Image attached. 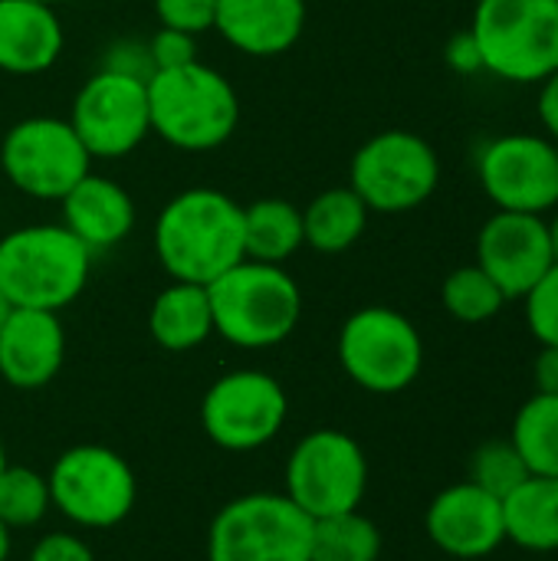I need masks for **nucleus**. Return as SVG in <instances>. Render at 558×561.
Segmentation results:
<instances>
[{"mask_svg": "<svg viewBox=\"0 0 558 561\" xmlns=\"http://www.w3.org/2000/svg\"><path fill=\"white\" fill-rule=\"evenodd\" d=\"M155 253L178 283L210 286L243 260V207L214 187H187L155 224Z\"/></svg>", "mask_w": 558, "mask_h": 561, "instance_id": "1", "label": "nucleus"}, {"mask_svg": "<svg viewBox=\"0 0 558 561\" xmlns=\"http://www.w3.org/2000/svg\"><path fill=\"white\" fill-rule=\"evenodd\" d=\"M92 250L62 224H30L0 237V293L10 309L59 312L89 283Z\"/></svg>", "mask_w": 558, "mask_h": 561, "instance_id": "2", "label": "nucleus"}, {"mask_svg": "<svg viewBox=\"0 0 558 561\" xmlns=\"http://www.w3.org/2000/svg\"><path fill=\"white\" fill-rule=\"evenodd\" d=\"M151 131L181 151H214L240 125V99L224 72L201 59L145 79Z\"/></svg>", "mask_w": 558, "mask_h": 561, "instance_id": "3", "label": "nucleus"}, {"mask_svg": "<svg viewBox=\"0 0 558 561\" xmlns=\"http://www.w3.org/2000/svg\"><path fill=\"white\" fill-rule=\"evenodd\" d=\"M214 332L237 348H273L286 342L303 316L299 283L273 263L240 260L207 286Z\"/></svg>", "mask_w": 558, "mask_h": 561, "instance_id": "4", "label": "nucleus"}, {"mask_svg": "<svg viewBox=\"0 0 558 561\" xmlns=\"http://www.w3.org/2000/svg\"><path fill=\"white\" fill-rule=\"evenodd\" d=\"M470 33L483 69L506 82H543L558 69V0H477Z\"/></svg>", "mask_w": 558, "mask_h": 561, "instance_id": "5", "label": "nucleus"}, {"mask_svg": "<svg viewBox=\"0 0 558 561\" xmlns=\"http://www.w3.org/2000/svg\"><path fill=\"white\" fill-rule=\"evenodd\" d=\"M207 561H312V519L286 493H247L210 523Z\"/></svg>", "mask_w": 558, "mask_h": 561, "instance_id": "6", "label": "nucleus"}, {"mask_svg": "<svg viewBox=\"0 0 558 561\" xmlns=\"http://www.w3.org/2000/svg\"><path fill=\"white\" fill-rule=\"evenodd\" d=\"M441 184V161L431 141L408 128L372 135L352 158L349 187L372 214H408Z\"/></svg>", "mask_w": 558, "mask_h": 561, "instance_id": "7", "label": "nucleus"}, {"mask_svg": "<svg viewBox=\"0 0 558 561\" xmlns=\"http://www.w3.org/2000/svg\"><path fill=\"white\" fill-rule=\"evenodd\" d=\"M339 362L345 375L372 394L411 388L424 368V342L408 316L388 306H365L342 322Z\"/></svg>", "mask_w": 558, "mask_h": 561, "instance_id": "8", "label": "nucleus"}, {"mask_svg": "<svg viewBox=\"0 0 558 561\" xmlns=\"http://www.w3.org/2000/svg\"><path fill=\"white\" fill-rule=\"evenodd\" d=\"M46 480L53 506L82 529L125 523L138 500V480L128 460L99 444H79L59 454Z\"/></svg>", "mask_w": 558, "mask_h": 561, "instance_id": "9", "label": "nucleus"}, {"mask_svg": "<svg viewBox=\"0 0 558 561\" xmlns=\"http://www.w3.org/2000/svg\"><path fill=\"white\" fill-rule=\"evenodd\" d=\"M368 490V460L362 444L345 431L306 434L286 460V496L309 516L326 519L362 506Z\"/></svg>", "mask_w": 558, "mask_h": 561, "instance_id": "10", "label": "nucleus"}, {"mask_svg": "<svg viewBox=\"0 0 558 561\" xmlns=\"http://www.w3.org/2000/svg\"><path fill=\"white\" fill-rule=\"evenodd\" d=\"M0 168L20 194L62 201L92 171V154L72 131L69 118L33 115L3 135Z\"/></svg>", "mask_w": 558, "mask_h": 561, "instance_id": "11", "label": "nucleus"}, {"mask_svg": "<svg viewBox=\"0 0 558 561\" xmlns=\"http://www.w3.org/2000/svg\"><path fill=\"white\" fill-rule=\"evenodd\" d=\"M69 125L92 158H125L151 135L145 76L99 69L72 99Z\"/></svg>", "mask_w": 558, "mask_h": 561, "instance_id": "12", "label": "nucleus"}, {"mask_svg": "<svg viewBox=\"0 0 558 561\" xmlns=\"http://www.w3.org/2000/svg\"><path fill=\"white\" fill-rule=\"evenodd\" d=\"M289 398L283 385L257 368H240L217 378L201 401L204 434L234 454L266 447L286 424Z\"/></svg>", "mask_w": 558, "mask_h": 561, "instance_id": "13", "label": "nucleus"}, {"mask_svg": "<svg viewBox=\"0 0 558 561\" xmlns=\"http://www.w3.org/2000/svg\"><path fill=\"white\" fill-rule=\"evenodd\" d=\"M477 174L500 210L546 214L558 207V151L549 138L500 135L480 148Z\"/></svg>", "mask_w": 558, "mask_h": 561, "instance_id": "14", "label": "nucleus"}, {"mask_svg": "<svg viewBox=\"0 0 558 561\" xmlns=\"http://www.w3.org/2000/svg\"><path fill=\"white\" fill-rule=\"evenodd\" d=\"M477 266L506 299H523L556 266L546 217L497 210L477 233Z\"/></svg>", "mask_w": 558, "mask_h": 561, "instance_id": "15", "label": "nucleus"}, {"mask_svg": "<svg viewBox=\"0 0 558 561\" xmlns=\"http://www.w3.org/2000/svg\"><path fill=\"white\" fill-rule=\"evenodd\" d=\"M428 539L451 559H487L506 542L503 500L470 480L441 490L424 513Z\"/></svg>", "mask_w": 558, "mask_h": 561, "instance_id": "16", "label": "nucleus"}, {"mask_svg": "<svg viewBox=\"0 0 558 561\" xmlns=\"http://www.w3.org/2000/svg\"><path fill=\"white\" fill-rule=\"evenodd\" d=\"M66 358L59 312L10 309L0 325V378L16 391L46 388Z\"/></svg>", "mask_w": 558, "mask_h": 561, "instance_id": "17", "label": "nucleus"}, {"mask_svg": "<svg viewBox=\"0 0 558 561\" xmlns=\"http://www.w3.org/2000/svg\"><path fill=\"white\" fill-rule=\"evenodd\" d=\"M214 30L247 56H280L306 30V0H217Z\"/></svg>", "mask_w": 558, "mask_h": 561, "instance_id": "18", "label": "nucleus"}, {"mask_svg": "<svg viewBox=\"0 0 558 561\" xmlns=\"http://www.w3.org/2000/svg\"><path fill=\"white\" fill-rule=\"evenodd\" d=\"M62 227L79 237L89 250L118 247L135 227V201L132 194L105 178L89 171L62 201Z\"/></svg>", "mask_w": 558, "mask_h": 561, "instance_id": "19", "label": "nucleus"}, {"mask_svg": "<svg viewBox=\"0 0 558 561\" xmlns=\"http://www.w3.org/2000/svg\"><path fill=\"white\" fill-rule=\"evenodd\" d=\"M56 7L39 0H0V69L10 76L46 72L62 53Z\"/></svg>", "mask_w": 558, "mask_h": 561, "instance_id": "20", "label": "nucleus"}, {"mask_svg": "<svg viewBox=\"0 0 558 561\" xmlns=\"http://www.w3.org/2000/svg\"><path fill=\"white\" fill-rule=\"evenodd\" d=\"M148 332L168 352H191L214 335V312L207 286L171 283L148 309Z\"/></svg>", "mask_w": 558, "mask_h": 561, "instance_id": "21", "label": "nucleus"}, {"mask_svg": "<svg viewBox=\"0 0 558 561\" xmlns=\"http://www.w3.org/2000/svg\"><path fill=\"white\" fill-rule=\"evenodd\" d=\"M506 542L526 552H558V477H529L503 500Z\"/></svg>", "mask_w": 558, "mask_h": 561, "instance_id": "22", "label": "nucleus"}, {"mask_svg": "<svg viewBox=\"0 0 558 561\" xmlns=\"http://www.w3.org/2000/svg\"><path fill=\"white\" fill-rule=\"evenodd\" d=\"M306 247L303 210L283 197H263L243 207V260L283 266Z\"/></svg>", "mask_w": 558, "mask_h": 561, "instance_id": "23", "label": "nucleus"}, {"mask_svg": "<svg viewBox=\"0 0 558 561\" xmlns=\"http://www.w3.org/2000/svg\"><path fill=\"white\" fill-rule=\"evenodd\" d=\"M368 207L352 187H329L303 207V237L316 253H345L368 227Z\"/></svg>", "mask_w": 558, "mask_h": 561, "instance_id": "24", "label": "nucleus"}, {"mask_svg": "<svg viewBox=\"0 0 558 561\" xmlns=\"http://www.w3.org/2000/svg\"><path fill=\"white\" fill-rule=\"evenodd\" d=\"M510 440L523 454L529 473L558 477V398L533 394L520 408Z\"/></svg>", "mask_w": 558, "mask_h": 561, "instance_id": "25", "label": "nucleus"}, {"mask_svg": "<svg viewBox=\"0 0 558 561\" xmlns=\"http://www.w3.org/2000/svg\"><path fill=\"white\" fill-rule=\"evenodd\" d=\"M378 559H382V533L358 510L335 513L326 519H312V561Z\"/></svg>", "mask_w": 558, "mask_h": 561, "instance_id": "26", "label": "nucleus"}, {"mask_svg": "<svg viewBox=\"0 0 558 561\" xmlns=\"http://www.w3.org/2000/svg\"><path fill=\"white\" fill-rule=\"evenodd\" d=\"M441 302L444 309L457 319V322H467V325H480V322H490L500 316V309L510 302L503 296V289L477 266H460L454 270L444 286H441Z\"/></svg>", "mask_w": 558, "mask_h": 561, "instance_id": "27", "label": "nucleus"}, {"mask_svg": "<svg viewBox=\"0 0 558 561\" xmlns=\"http://www.w3.org/2000/svg\"><path fill=\"white\" fill-rule=\"evenodd\" d=\"M53 510L49 480L30 467H3L0 473V523L7 529H30Z\"/></svg>", "mask_w": 558, "mask_h": 561, "instance_id": "28", "label": "nucleus"}, {"mask_svg": "<svg viewBox=\"0 0 558 561\" xmlns=\"http://www.w3.org/2000/svg\"><path fill=\"white\" fill-rule=\"evenodd\" d=\"M533 473L513 440H487L470 457V483L497 500H506Z\"/></svg>", "mask_w": 558, "mask_h": 561, "instance_id": "29", "label": "nucleus"}, {"mask_svg": "<svg viewBox=\"0 0 558 561\" xmlns=\"http://www.w3.org/2000/svg\"><path fill=\"white\" fill-rule=\"evenodd\" d=\"M523 299L533 339L539 345H558V263Z\"/></svg>", "mask_w": 558, "mask_h": 561, "instance_id": "30", "label": "nucleus"}, {"mask_svg": "<svg viewBox=\"0 0 558 561\" xmlns=\"http://www.w3.org/2000/svg\"><path fill=\"white\" fill-rule=\"evenodd\" d=\"M155 16L168 30L181 33H207L217 20V0H155Z\"/></svg>", "mask_w": 558, "mask_h": 561, "instance_id": "31", "label": "nucleus"}, {"mask_svg": "<svg viewBox=\"0 0 558 561\" xmlns=\"http://www.w3.org/2000/svg\"><path fill=\"white\" fill-rule=\"evenodd\" d=\"M197 59V46H194V36L191 33H181V30H168L161 26L151 43H148V62H151V72L158 69H178V66H187Z\"/></svg>", "mask_w": 558, "mask_h": 561, "instance_id": "32", "label": "nucleus"}, {"mask_svg": "<svg viewBox=\"0 0 558 561\" xmlns=\"http://www.w3.org/2000/svg\"><path fill=\"white\" fill-rule=\"evenodd\" d=\"M26 561H95L92 549L72 536V533H49L43 536L33 549H30V559Z\"/></svg>", "mask_w": 558, "mask_h": 561, "instance_id": "33", "label": "nucleus"}, {"mask_svg": "<svg viewBox=\"0 0 558 561\" xmlns=\"http://www.w3.org/2000/svg\"><path fill=\"white\" fill-rule=\"evenodd\" d=\"M447 62L457 69V72H480L483 69V59H480V49H477V39L474 33H457L447 46Z\"/></svg>", "mask_w": 558, "mask_h": 561, "instance_id": "34", "label": "nucleus"}, {"mask_svg": "<svg viewBox=\"0 0 558 561\" xmlns=\"http://www.w3.org/2000/svg\"><path fill=\"white\" fill-rule=\"evenodd\" d=\"M533 381H536V394L558 398V345L539 348V355L533 362Z\"/></svg>", "mask_w": 558, "mask_h": 561, "instance_id": "35", "label": "nucleus"}, {"mask_svg": "<svg viewBox=\"0 0 558 561\" xmlns=\"http://www.w3.org/2000/svg\"><path fill=\"white\" fill-rule=\"evenodd\" d=\"M539 118L546 125V131L558 141V69H553L543 79V92H539Z\"/></svg>", "mask_w": 558, "mask_h": 561, "instance_id": "36", "label": "nucleus"}, {"mask_svg": "<svg viewBox=\"0 0 558 561\" xmlns=\"http://www.w3.org/2000/svg\"><path fill=\"white\" fill-rule=\"evenodd\" d=\"M549 224V243H553V260L558 263V214L553 220H546Z\"/></svg>", "mask_w": 558, "mask_h": 561, "instance_id": "37", "label": "nucleus"}, {"mask_svg": "<svg viewBox=\"0 0 558 561\" xmlns=\"http://www.w3.org/2000/svg\"><path fill=\"white\" fill-rule=\"evenodd\" d=\"M7 556H10V529L0 523V561H7Z\"/></svg>", "mask_w": 558, "mask_h": 561, "instance_id": "38", "label": "nucleus"}, {"mask_svg": "<svg viewBox=\"0 0 558 561\" xmlns=\"http://www.w3.org/2000/svg\"><path fill=\"white\" fill-rule=\"evenodd\" d=\"M7 312H10V302H7L3 293H0V325H3V319H7Z\"/></svg>", "mask_w": 558, "mask_h": 561, "instance_id": "39", "label": "nucleus"}, {"mask_svg": "<svg viewBox=\"0 0 558 561\" xmlns=\"http://www.w3.org/2000/svg\"><path fill=\"white\" fill-rule=\"evenodd\" d=\"M3 467H7V450H3V440H0V473H3Z\"/></svg>", "mask_w": 558, "mask_h": 561, "instance_id": "40", "label": "nucleus"}, {"mask_svg": "<svg viewBox=\"0 0 558 561\" xmlns=\"http://www.w3.org/2000/svg\"><path fill=\"white\" fill-rule=\"evenodd\" d=\"M39 3H49V7H56V3H62V0H39Z\"/></svg>", "mask_w": 558, "mask_h": 561, "instance_id": "41", "label": "nucleus"}, {"mask_svg": "<svg viewBox=\"0 0 558 561\" xmlns=\"http://www.w3.org/2000/svg\"><path fill=\"white\" fill-rule=\"evenodd\" d=\"M556 151H558V141H556Z\"/></svg>", "mask_w": 558, "mask_h": 561, "instance_id": "42", "label": "nucleus"}]
</instances>
